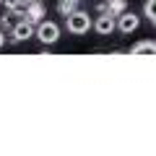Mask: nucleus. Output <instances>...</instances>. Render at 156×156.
<instances>
[{"mask_svg":"<svg viewBox=\"0 0 156 156\" xmlns=\"http://www.w3.org/2000/svg\"><path fill=\"white\" fill-rule=\"evenodd\" d=\"M91 23H94V21H91V16H89L86 11H81V8H76L70 16H65V26H68V31L76 34V37H81V34H89Z\"/></svg>","mask_w":156,"mask_h":156,"instance_id":"nucleus-1","label":"nucleus"},{"mask_svg":"<svg viewBox=\"0 0 156 156\" xmlns=\"http://www.w3.org/2000/svg\"><path fill=\"white\" fill-rule=\"evenodd\" d=\"M34 37H37L42 44H55L57 39H60V26H57L55 21H39Z\"/></svg>","mask_w":156,"mask_h":156,"instance_id":"nucleus-2","label":"nucleus"},{"mask_svg":"<svg viewBox=\"0 0 156 156\" xmlns=\"http://www.w3.org/2000/svg\"><path fill=\"white\" fill-rule=\"evenodd\" d=\"M138 26H140V18L135 16L133 11H125V13H120V16H117V29H120L122 34H133Z\"/></svg>","mask_w":156,"mask_h":156,"instance_id":"nucleus-3","label":"nucleus"},{"mask_svg":"<svg viewBox=\"0 0 156 156\" xmlns=\"http://www.w3.org/2000/svg\"><path fill=\"white\" fill-rule=\"evenodd\" d=\"M11 31H13V39H16V42H26V39L34 37V31H37V23H31V21H26V18H23V21L13 23Z\"/></svg>","mask_w":156,"mask_h":156,"instance_id":"nucleus-4","label":"nucleus"},{"mask_svg":"<svg viewBox=\"0 0 156 156\" xmlns=\"http://www.w3.org/2000/svg\"><path fill=\"white\" fill-rule=\"evenodd\" d=\"M91 26L96 29V34H101V37H109V34L117 29V18H115V16H109V13H101V16L96 18Z\"/></svg>","mask_w":156,"mask_h":156,"instance_id":"nucleus-5","label":"nucleus"},{"mask_svg":"<svg viewBox=\"0 0 156 156\" xmlns=\"http://www.w3.org/2000/svg\"><path fill=\"white\" fill-rule=\"evenodd\" d=\"M42 16H44V5H42V0H31V3H26V21L31 23H39L42 21Z\"/></svg>","mask_w":156,"mask_h":156,"instance_id":"nucleus-6","label":"nucleus"},{"mask_svg":"<svg viewBox=\"0 0 156 156\" xmlns=\"http://www.w3.org/2000/svg\"><path fill=\"white\" fill-rule=\"evenodd\" d=\"M130 52H133V55H156V42H151V39L138 42V44H135Z\"/></svg>","mask_w":156,"mask_h":156,"instance_id":"nucleus-7","label":"nucleus"},{"mask_svg":"<svg viewBox=\"0 0 156 156\" xmlns=\"http://www.w3.org/2000/svg\"><path fill=\"white\" fill-rule=\"evenodd\" d=\"M128 11V0H109V3H107V13H109V16H120V13H125Z\"/></svg>","mask_w":156,"mask_h":156,"instance_id":"nucleus-8","label":"nucleus"},{"mask_svg":"<svg viewBox=\"0 0 156 156\" xmlns=\"http://www.w3.org/2000/svg\"><path fill=\"white\" fill-rule=\"evenodd\" d=\"M76 8H78V0H60V3H57V13H60V16H70Z\"/></svg>","mask_w":156,"mask_h":156,"instance_id":"nucleus-9","label":"nucleus"},{"mask_svg":"<svg viewBox=\"0 0 156 156\" xmlns=\"http://www.w3.org/2000/svg\"><path fill=\"white\" fill-rule=\"evenodd\" d=\"M143 13H146V18H148V21L156 26V0H146V5H143Z\"/></svg>","mask_w":156,"mask_h":156,"instance_id":"nucleus-10","label":"nucleus"},{"mask_svg":"<svg viewBox=\"0 0 156 156\" xmlns=\"http://www.w3.org/2000/svg\"><path fill=\"white\" fill-rule=\"evenodd\" d=\"M3 44H5V31L0 29V50H3Z\"/></svg>","mask_w":156,"mask_h":156,"instance_id":"nucleus-11","label":"nucleus"},{"mask_svg":"<svg viewBox=\"0 0 156 156\" xmlns=\"http://www.w3.org/2000/svg\"><path fill=\"white\" fill-rule=\"evenodd\" d=\"M26 3H31V0H23V5H26Z\"/></svg>","mask_w":156,"mask_h":156,"instance_id":"nucleus-12","label":"nucleus"}]
</instances>
